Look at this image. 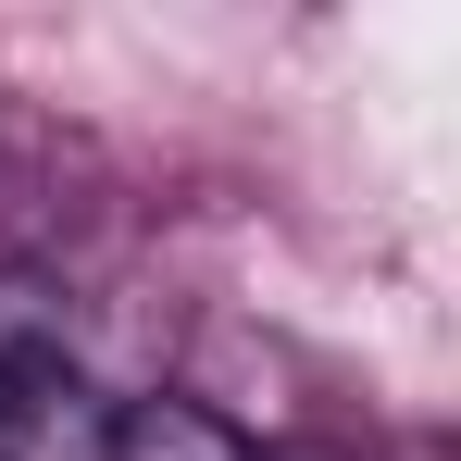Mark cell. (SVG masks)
Wrapping results in <instances>:
<instances>
[{"label":"cell","instance_id":"1","mask_svg":"<svg viewBox=\"0 0 461 461\" xmlns=\"http://www.w3.org/2000/svg\"><path fill=\"white\" fill-rule=\"evenodd\" d=\"M100 461H249V437L225 411H200V399H125Z\"/></svg>","mask_w":461,"mask_h":461},{"label":"cell","instance_id":"2","mask_svg":"<svg viewBox=\"0 0 461 461\" xmlns=\"http://www.w3.org/2000/svg\"><path fill=\"white\" fill-rule=\"evenodd\" d=\"M100 437H113V411H100L76 375H50L38 399H25V424H13L0 461H100Z\"/></svg>","mask_w":461,"mask_h":461},{"label":"cell","instance_id":"3","mask_svg":"<svg viewBox=\"0 0 461 461\" xmlns=\"http://www.w3.org/2000/svg\"><path fill=\"white\" fill-rule=\"evenodd\" d=\"M275 461H362V449H275Z\"/></svg>","mask_w":461,"mask_h":461}]
</instances>
